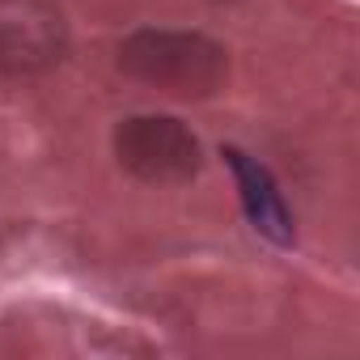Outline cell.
<instances>
[{
  "mask_svg": "<svg viewBox=\"0 0 360 360\" xmlns=\"http://www.w3.org/2000/svg\"><path fill=\"white\" fill-rule=\"evenodd\" d=\"M119 68L161 94L208 98L229 77V51L200 30H136L119 43Z\"/></svg>",
  "mask_w": 360,
  "mask_h": 360,
  "instance_id": "6da1fadb",
  "label": "cell"
},
{
  "mask_svg": "<svg viewBox=\"0 0 360 360\" xmlns=\"http://www.w3.org/2000/svg\"><path fill=\"white\" fill-rule=\"evenodd\" d=\"M115 157L119 165L148 187H178L191 183L204 165V148L187 123L169 115H131L115 127Z\"/></svg>",
  "mask_w": 360,
  "mask_h": 360,
  "instance_id": "7a4b0ae2",
  "label": "cell"
},
{
  "mask_svg": "<svg viewBox=\"0 0 360 360\" xmlns=\"http://www.w3.org/2000/svg\"><path fill=\"white\" fill-rule=\"evenodd\" d=\"M68 51V22L56 0H0V72L39 77Z\"/></svg>",
  "mask_w": 360,
  "mask_h": 360,
  "instance_id": "3957f363",
  "label": "cell"
},
{
  "mask_svg": "<svg viewBox=\"0 0 360 360\" xmlns=\"http://www.w3.org/2000/svg\"><path fill=\"white\" fill-rule=\"evenodd\" d=\"M225 161L238 178V195H242V208L250 217V225L276 242V246H288L292 242V217H288V204L276 187V178L267 165H259L255 157H246L242 148H225Z\"/></svg>",
  "mask_w": 360,
  "mask_h": 360,
  "instance_id": "277c9868",
  "label": "cell"
},
{
  "mask_svg": "<svg viewBox=\"0 0 360 360\" xmlns=\"http://www.w3.org/2000/svg\"><path fill=\"white\" fill-rule=\"evenodd\" d=\"M217 5H229V0H217Z\"/></svg>",
  "mask_w": 360,
  "mask_h": 360,
  "instance_id": "5b68a950",
  "label": "cell"
}]
</instances>
